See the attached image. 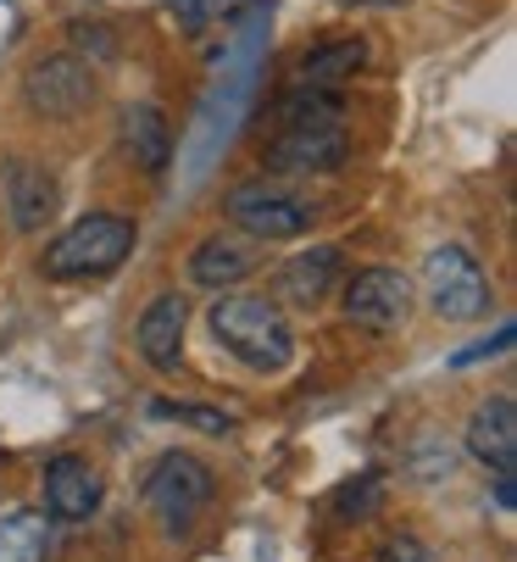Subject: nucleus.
<instances>
[{"mask_svg": "<svg viewBox=\"0 0 517 562\" xmlns=\"http://www.w3.org/2000/svg\"><path fill=\"white\" fill-rule=\"evenodd\" d=\"M212 335L228 357H239L256 373H279L295 357L290 317L268 295H223V301H212Z\"/></svg>", "mask_w": 517, "mask_h": 562, "instance_id": "obj_1", "label": "nucleus"}, {"mask_svg": "<svg viewBox=\"0 0 517 562\" xmlns=\"http://www.w3.org/2000/svg\"><path fill=\"white\" fill-rule=\"evenodd\" d=\"M128 251H134V223L112 217V212H90V217H78L67 234L50 239L45 273L50 279H101V273L123 268Z\"/></svg>", "mask_w": 517, "mask_h": 562, "instance_id": "obj_2", "label": "nucleus"}, {"mask_svg": "<svg viewBox=\"0 0 517 562\" xmlns=\"http://www.w3.org/2000/svg\"><path fill=\"white\" fill-rule=\"evenodd\" d=\"M206 502H212V468L190 451H167L145 473V507L156 513L167 535H190Z\"/></svg>", "mask_w": 517, "mask_h": 562, "instance_id": "obj_3", "label": "nucleus"}, {"mask_svg": "<svg viewBox=\"0 0 517 562\" xmlns=\"http://www.w3.org/2000/svg\"><path fill=\"white\" fill-rule=\"evenodd\" d=\"M423 284H428V306H435L446 324H473V317L490 312V279H484V268L462 246L428 251Z\"/></svg>", "mask_w": 517, "mask_h": 562, "instance_id": "obj_4", "label": "nucleus"}, {"mask_svg": "<svg viewBox=\"0 0 517 562\" xmlns=\"http://www.w3.org/2000/svg\"><path fill=\"white\" fill-rule=\"evenodd\" d=\"M29 106L50 123H72L95 106V72L78 56H45L29 67Z\"/></svg>", "mask_w": 517, "mask_h": 562, "instance_id": "obj_5", "label": "nucleus"}, {"mask_svg": "<svg viewBox=\"0 0 517 562\" xmlns=\"http://www.w3.org/2000/svg\"><path fill=\"white\" fill-rule=\"evenodd\" d=\"M228 217L256 239H295L312 228V206L279 184H239L228 195Z\"/></svg>", "mask_w": 517, "mask_h": 562, "instance_id": "obj_6", "label": "nucleus"}, {"mask_svg": "<svg viewBox=\"0 0 517 562\" xmlns=\"http://www.w3.org/2000/svg\"><path fill=\"white\" fill-rule=\"evenodd\" d=\"M345 317L351 324H362V329H401L406 324V312H412V284H406V273H395V268H368V273H357L351 284H345Z\"/></svg>", "mask_w": 517, "mask_h": 562, "instance_id": "obj_7", "label": "nucleus"}, {"mask_svg": "<svg viewBox=\"0 0 517 562\" xmlns=\"http://www.w3.org/2000/svg\"><path fill=\"white\" fill-rule=\"evenodd\" d=\"M106 485H101V473L90 468V457H56L45 468V513L61 518V524H78V518H90L101 507Z\"/></svg>", "mask_w": 517, "mask_h": 562, "instance_id": "obj_8", "label": "nucleus"}, {"mask_svg": "<svg viewBox=\"0 0 517 562\" xmlns=\"http://www.w3.org/2000/svg\"><path fill=\"white\" fill-rule=\"evenodd\" d=\"M184 324H190V301L184 295H156L145 312H139V357L156 368V373H172L184 357Z\"/></svg>", "mask_w": 517, "mask_h": 562, "instance_id": "obj_9", "label": "nucleus"}, {"mask_svg": "<svg viewBox=\"0 0 517 562\" xmlns=\"http://www.w3.org/2000/svg\"><path fill=\"white\" fill-rule=\"evenodd\" d=\"M345 162V128H284L268 145L273 173H334Z\"/></svg>", "mask_w": 517, "mask_h": 562, "instance_id": "obj_10", "label": "nucleus"}, {"mask_svg": "<svg viewBox=\"0 0 517 562\" xmlns=\"http://www.w3.org/2000/svg\"><path fill=\"white\" fill-rule=\"evenodd\" d=\"M468 451H473L484 468L512 473V462H517V401H512V395L479 401V413H473V424H468Z\"/></svg>", "mask_w": 517, "mask_h": 562, "instance_id": "obj_11", "label": "nucleus"}, {"mask_svg": "<svg viewBox=\"0 0 517 562\" xmlns=\"http://www.w3.org/2000/svg\"><path fill=\"white\" fill-rule=\"evenodd\" d=\"M7 195H12V223L23 234H34L56 217V179L40 162H12L7 168Z\"/></svg>", "mask_w": 517, "mask_h": 562, "instance_id": "obj_12", "label": "nucleus"}, {"mask_svg": "<svg viewBox=\"0 0 517 562\" xmlns=\"http://www.w3.org/2000/svg\"><path fill=\"white\" fill-rule=\"evenodd\" d=\"M123 150L134 156L139 173H161L172 156V128L156 106H128L123 112Z\"/></svg>", "mask_w": 517, "mask_h": 562, "instance_id": "obj_13", "label": "nucleus"}, {"mask_svg": "<svg viewBox=\"0 0 517 562\" xmlns=\"http://www.w3.org/2000/svg\"><path fill=\"white\" fill-rule=\"evenodd\" d=\"M334 273H339V251H334V246H317V251H306V257H290L284 273H279V301H290V306H317V301L328 295Z\"/></svg>", "mask_w": 517, "mask_h": 562, "instance_id": "obj_14", "label": "nucleus"}, {"mask_svg": "<svg viewBox=\"0 0 517 562\" xmlns=\"http://www.w3.org/2000/svg\"><path fill=\"white\" fill-rule=\"evenodd\" d=\"M250 268H256L250 246H239V239H223V234L206 239V246H195V257H190V279L206 284V290H228V284H239Z\"/></svg>", "mask_w": 517, "mask_h": 562, "instance_id": "obj_15", "label": "nucleus"}, {"mask_svg": "<svg viewBox=\"0 0 517 562\" xmlns=\"http://www.w3.org/2000/svg\"><path fill=\"white\" fill-rule=\"evenodd\" d=\"M362 61H368V45H362V40H334V45H317V50H306V56H301V85L328 90V85H339V78H357V72H362Z\"/></svg>", "mask_w": 517, "mask_h": 562, "instance_id": "obj_16", "label": "nucleus"}, {"mask_svg": "<svg viewBox=\"0 0 517 562\" xmlns=\"http://www.w3.org/2000/svg\"><path fill=\"white\" fill-rule=\"evenodd\" d=\"M50 551V524L45 513H7L0 518V562H45Z\"/></svg>", "mask_w": 517, "mask_h": 562, "instance_id": "obj_17", "label": "nucleus"}, {"mask_svg": "<svg viewBox=\"0 0 517 562\" xmlns=\"http://www.w3.org/2000/svg\"><path fill=\"white\" fill-rule=\"evenodd\" d=\"M339 123H345V101L328 95V90L301 85V90L284 101V128H339Z\"/></svg>", "mask_w": 517, "mask_h": 562, "instance_id": "obj_18", "label": "nucleus"}, {"mask_svg": "<svg viewBox=\"0 0 517 562\" xmlns=\"http://www.w3.org/2000/svg\"><path fill=\"white\" fill-rule=\"evenodd\" d=\"M150 413H156V418H179V424H195V429H206V435H228V429H234V418H223V413H206V407H172V401H156Z\"/></svg>", "mask_w": 517, "mask_h": 562, "instance_id": "obj_19", "label": "nucleus"}, {"mask_svg": "<svg viewBox=\"0 0 517 562\" xmlns=\"http://www.w3.org/2000/svg\"><path fill=\"white\" fill-rule=\"evenodd\" d=\"M373 562H440L435 551H428L417 535H390L384 546H379V557Z\"/></svg>", "mask_w": 517, "mask_h": 562, "instance_id": "obj_20", "label": "nucleus"}, {"mask_svg": "<svg viewBox=\"0 0 517 562\" xmlns=\"http://www.w3.org/2000/svg\"><path fill=\"white\" fill-rule=\"evenodd\" d=\"M334 507H339V513H357V518L373 513V507H379V479L368 473V479H357V485H345V491L334 496Z\"/></svg>", "mask_w": 517, "mask_h": 562, "instance_id": "obj_21", "label": "nucleus"}, {"mask_svg": "<svg viewBox=\"0 0 517 562\" xmlns=\"http://www.w3.org/2000/svg\"><path fill=\"white\" fill-rule=\"evenodd\" d=\"M512 340H517V329H512V324H501V335H495V340H479V346L457 351V357H451V368H473V362H484V357H501V351H512Z\"/></svg>", "mask_w": 517, "mask_h": 562, "instance_id": "obj_22", "label": "nucleus"}, {"mask_svg": "<svg viewBox=\"0 0 517 562\" xmlns=\"http://www.w3.org/2000/svg\"><path fill=\"white\" fill-rule=\"evenodd\" d=\"M495 502L512 513V502H517V491H512V473H495Z\"/></svg>", "mask_w": 517, "mask_h": 562, "instance_id": "obj_23", "label": "nucleus"}]
</instances>
